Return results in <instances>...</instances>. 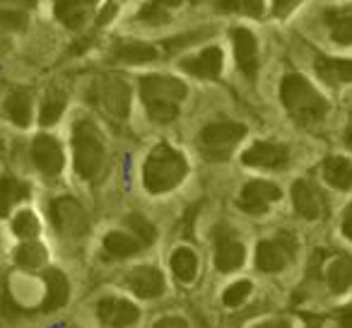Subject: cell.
Wrapping results in <instances>:
<instances>
[{
    "label": "cell",
    "instance_id": "cell-1",
    "mask_svg": "<svg viewBox=\"0 0 352 328\" xmlns=\"http://www.w3.org/2000/svg\"><path fill=\"white\" fill-rule=\"evenodd\" d=\"M280 97H283V104L289 111V116L304 128H311L316 123H321L328 111L326 99L302 75H294V73L287 75L283 80V85H280Z\"/></svg>",
    "mask_w": 352,
    "mask_h": 328
},
{
    "label": "cell",
    "instance_id": "cell-2",
    "mask_svg": "<svg viewBox=\"0 0 352 328\" xmlns=\"http://www.w3.org/2000/svg\"><path fill=\"white\" fill-rule=\"evenodd\" d=\"M140 97L152 121L169 123L179 116V104L186 97V85L176 78L147 75L140 80Z\"/></svg>",
    "mask_w": 352,
    "mask_h": 328
},
{
    "label": "cell",
    "instance_id": "cell-3",
    "mask_svg": "<svg viewBox=\"0 0 352 328\" xmlns=\"http://www.w3.org/2000/svg\"><path fill=\"white\" fill-rule=\"evenodd\" d=\"M186 174H188V164L182 152H176L174 147L162 142L145 160L142 182H145V188L150 193H166L179 186L186 179Z\"/></svg>",
    "mask_w": 352,
    "mask_h": 328
},
{
    "label": "cell",
    "instance_id": "cell-4",
    "mask_svg": "<svg viewBox=\"0 0 352 328\" xmlns=\"http://www.w3.org/2000/svg\"><path fill=\"white\" fill-rule=\"evenodd\" d=\"M73 157H75V172L82 179H99L104 172V140L99 135L97 126L92 121H78L73 128Z\"/></svg>",
    "mask_w": 352,
    "mask_h": 328
},
{
    "label": "cell",
    "instance_id": "cell-5",
    "mask_svg": "<svg viewBox=\"0 0 352 328\" xmlns=\"http://www.w3.org/2000/svg\"><path fill=\"white\" fill-rule=\"evenodd\" d=\"M92 102L102 113H107L113 121H126L131 111V89L116 75L99 78L92 87Z\"/></svg>",
    "mask_w": 352,
    "mask_h": 328
},
{
    "label": "cell",
    "instance_id": "cell-6",
    "mask_svg": "<svg viewBox=\"0 0 352 328\" xmlns=\"http://www.w3.org/2000/svg\"><path fill=\"white\" fill-rule=\"evenodd\" d=\"M246 135V126L241 123H232V121H217V123H208L201 131V150L208 160L212 162H222L232 155L234 145Z\"/></svg>",
    "mask_w": 352,
    "mask_h": 328
},
{
    "label": "cell",
    "instance_id": "cell-7",
    "mask_svg": "<svg viewBox=\"0 0 352 328\" xmlns=\"http://www.w3.org/2000/svg\"><path fill=\"white\" fill-rule=\"evenodd\" d=\"M51 220H54L56 230L60 234L73 237V239L87 234L89 230L87 212L75 198H58V201L51 203Z\"/></svg>",
    "mask_w": 352,
    "mask_h": 328
},
{
    "label": "cell",
    "instance_id": "cell-8",
    "mask_svg": "<svg viewBox=\"0 0 352 328\" xmlns=\"http://www.w3.org/2000/svg\"><path fill=\"white\" fill-rule=\"evenodd\" d=\"M294 254V241L289 234H283L275 241H261L256 246V268L263 273H278L287 265L289 256Z\"/></svg>",
    "mask_w": 352,
    "mask_h": 328
},
{
    "label": "cell",
    "instance_id": "cell-9",
    "mask_svg": "<svg viewBox=\"0 0 352 328\" xmlns=\"http://www.w3.org/2000/svg\"><path fill=\"white\" fill-rule=\"evenodd\" d=\"M244 256L246 249L234 237V232L227 230V227H220L215 232V268L220 273H232V270L241 268Z\"/></svg>",
    "mask_w": 352,
    "mask_h": 328
},
{
    "label": "cell",
    "instance_id": "cell-10",
    "mask_svg": "<svg viewBox=\"0 0 352 328\" xmlns=\"http://www.w3.org/2000/svg\"><path fill=\"white\" fill-rule=\"evenodd\" d=\"M292 206L294 212L304 220H318L326 210V198L321 196L316 186L307 179H299L292 184Z\"/></svg>",
    "mask_w": 352,
    "mask_h": 328
},
{
    "label": "cell",
    "instance_id": "cell-11",
    "mask_svg": "<svg viewBox=\"0 0 352 328\" xmlns=\"http://www.w3.org/2000/svg\"><path fill=\"white\" fill-rule=\"evenodd\" d=\"M97 316L102 321V326L107 328H128L140 318V309L133 302H126V299L107 297L99 302Z\"/></svg>",
    "mask_w": 352,
    "mask_h": 328
},
{
    "label": "cell",
    "instance_id": "cell-12",
    "mask_svg": "<svg viewBox=\"0 0 352 328\" xmlns=\"http://www.w3.org/2000/svg\"><path fill=\"white\" fill-rule=\"evenodd\" d=\"M241 162L246 167H258V169H283L287 167L289 152L285 145H275V142H256L241 155Z\"/></svg>",
    "mask_w": 352,
    "mask_h": 328
},
{
    "label": "cell",
    "instance_id": "cell-13",
    "mask_svg": "<svg viewBox=\"0 0 352 328\" xmlns=\"http://www.w3.org/2000/svg\"><path fill=\"white\" fill-rule=\"evenodd\" d=\"M280 198V188L270 182H249L239 196V208L251 215H263L268 206Z\"/></svg>",
    "mask_w": 352,
    "mask_h": 328
},
{
    "label": "cell",
    "instance_id": "cell-14",
    "mask_svg": "<svg viewBox=\"0 0 352 328\" xmlns=\"http://www.w3.org/2000/svg\"><path fill=\"white\" fill-rule=\"evenodd\" d=\"M32 157L34 164L49 177H56L63 169V150H60L58 140L51 135H39L32 145Z\"/></svg>",
    "mask_w": 352,
    "mask_h": 328
},
{
    "label": "cell",
    "instance_id": "cell-15",
    "mask_svg": "<svg viewBox=\"0 0 352 328\" xmlns=\"http://www.w3.org/2000/svg\"><path fill=\"white\" fill-rule=\"evenodd\" d=\"M128 287L142 299L160 297V294L164 292V275H162L157 268L142 265V268H135L131 275H128Z\"/></svg>",
    "mask_w": 352,
    "mask_h": 328
},
{
    "label": "cell",
    "instance_id": "cell-16",
    "mask_svg": "<svg viewBox=\"0 0 352 328\" xmlns=\"http://www.w3.org/2000/svg\"><path fill=\"white\" fill-rule=\"evenodd\" d=\"M234 39V58L239 70L246 78H254L258 70V54H256V39L249 30H234L232 32Z\"/></svg>",
    "mask_w": 352,
    "mask_h": 328
},
{
    "label": "cell",
    "instance_id": "cell-17",
    "mask_svg": "<svg viewBox=\"0 0 352 328\" xmlns=\"http://www.w3.org/2000/svg\"><path fill=\"white\" fill-rule=\"evenodd\" d=\"M97 0H56V17L68 30H80L92 15Z\"/></svg>",
    "mask_w": 352,
    "mask_h": 328
},
{
    "label": "cell",
    "instance_id": "cell-18",
    "mask_svg": "<svg viewBox=\"0 0 352 328\" xmlns=\"http://www.w3.org/2000/svg\"><path fill=\"white\" fill-rule=\"evenodd\" d=\"M182 68L186 70V73H191L193 78L215 80V78H220V70H222V51L220 49H206L201 56H196V58L184 61Z\"/></svg>",
    "mask_w": 352,
    "mask_h": 328
},
{
    "label": "cell",
    "instance_id": "cell-19",
    "mask_svg": "<svg viewBox=\"0 0 352 328\" xmlns=\"http://www.w3.org/2000/svg\"><path fill=\"white\" fill-rule=\"evenodd\" d=\"M44 283H46V299H44V311H56V309L65 307L70 297V285L60 270L49 268L44 273Z\"/></svg>",
    "mask_w": 352,
    "mask_h": 328
},
{
    "label": "cell",
    "instance_id": "cell-20",
    "mask_svg": "<svg viewBox=\"0 0 352 328\" xmlns=\"http://www.w3.org/2000/svg\"><path fill=\"white\" fill-rule=\"evenodd\" d=\"M323 179L338 191L352 188V162L347 157H328L323 162Z\"/></svg>",
    "mask_w": 352,
    "mask_h": 328
},
{
    "label": "cell",
    "instance_id": "cell-21",
    "mask_svg": "<svg viewBox=\"0 0 352 328\" xmlns=\"http://www.w3.org/2000/svg\"><path fill=\"white\" fill-rule=\"evenodd\" d=\"M326 280H328V287H331L336 294L347 292L352 285V259L350 256H336V259L328 263Z\"/></svg>",
    "mask_w": 352,
    "mask_h": 328
},
{
    "label": "cell",
    "instance_id": "cell-22",
    "mask_svg": "<svg viewBox=\"0 0 352 328\" xmlns=\"http://www.w3.org/2000/svg\"><path fill=\"white\" fill-rule=\"evenodd\" d=\"M104 249L113 259H128L142 249V241L133 234H126V232H109L104 237Z\"/></svg>",
    "mask_w": 352,
    "mask_h": 328
},
{
    "label": "cell",
    "instance_id": "cell-23",
    "mask_svg": "<svg viewBox=\"0 0 352 328\" xmlns=\"http://www.w3.org/2000/svg\"><path fill=\"white\" fill-rule=\"evenodd\" d=\"M316 73L328 83H352V61L345 58H316Z\"/></svg>",
    "mask_w": 352,
    "mask_h": 328
},
{
    "label": "cell",
    "instance_id": "cell-24",
    "mask_svg": "<svg viewBox=\"0 0 352 328\" xmlns=\"http://www.w3.org/2000/svg\"><path fill=\"white\" fill-rule=\"evenodd\" d=\"M157 56L160 54L155 46L140 44V41H126L113 49V58L121 63H150V61H157Z\"/></svg>",
    "mask_w": 352,
    "mask_h": 328
},
{
    "label": "cell",
    "instance_id": "cell-25",
    "mask_svg": "<svg viewBox=\"0 0 352 328\" xmlns=\"http://www.w3.org/2000/svg\"><path fill=\"white\" fill-rule=\"evenodd\" d=\"M30 196V186L12 177L0 179V217H6L12 210V206Z\"/></svg>",
    "mask_w": 352,
    "mask_h": 328
},
{
    "label": "cell",
    "instance_id": "cell-26",
    "mask_svg": "<svg viewBox=\"0 0 352 328\" xmlns=\"http://www.w3.org/2000/svg\"><path fill=\"white\" fill-rule=\"evenodd\" d=\"M326 22L331 25L333 41H338V44H342V46L352 44V8L328 12Z\"/></svg>",
    "mask_w": 352,
    "mask_h": 328
},
{
    "label": "cell",
    "instance_id": "cell-27",
    "mask_svg": "<svg viewBox=\"0 0 352 328\" xmlns=\"http://www.w3.org/2000/svg\"><path fill=\"white\" fill-rule=\"evenodd\" d=\"M171 270H174V275L182 280V283H193L198 273L196 254H193L191 249H186V246L176 249L174 254H171Z\"/></svg>",
    "mask_w": 352,
    "mask_h": 328
},
{
    "label": "cell",
    "instance_id": "cell-28",
    "mask_svg": "<svg viewBox=\"0 0 352 328\" xmlns=\"http://www.w3.org/2000/svg\"><path fill=\"white\" fill-rule=\"evenodd\" d=\"M6 111L10 116L12 123L17 126H30V118H32V97L27 92H15L8 97L6 102Z\"/></svg>",
    "mask_w": 352,
    "mask_h": 328
},
{
    "label": "cell",
    "instance_id": "cell-29",
    "mask_svg": "<svg viewBox=\"0 0 352 328\" xmlns=\"http://www.w3.org/2000/svg\"><path fill=\"white\" fill-rule=\"evenodd\" d=\"M65 109V94L60 92V89H54V92L46 94L44 104H41V126H54L56 121L60 118V113H63Z\"/></svg>",
    "mask_w": 352,
    "mask_h": 328
},
{
    "label": "cell",
    "instance_id": "cell-30",
    "mask_svg": "<svg viewBox=\"0 0 352 328\" xmlns=\"http://www.w3.org/2000/svg\"><path fill=\"white\" fill-rule=\"evenodd\" d=\"M15 261L22 268H41L46 263V249L39 241H27L15 251Z\"/></svg>",
    "mask_w": 352,
    "mask_h": 328
},
{
    "label": "cell",
    "instance_id": "cell-31",
    "mask_svg": "<svg viewBox=\"0 0 352 328\" xmlns=\"http://www.w3.org/2000/svg\"><path fill=\"white\" fill-rule=\"evenodd\" d=\"M220 10L236 12V15L261 17L263 15V0H220Z\"/></svg>",
    "mask_w": 352,
    "mask_h": 328
},
{
    "label": "cell",
    "instance_id": "cell-32",
    "mask_svg": "<svg viewBox=\"0 0 352 328\" xmlns=\"http://www.w3.org/2000/svg\"><path fill=\"white\" fill-rule=\"evenodd\" d=\"M39 220H36L34 212L30 210H22L20 215L12 220V232H15L17 237H22V239H34L36 234H39Z\"/></svg>",
    "mask_w": 352,
    "mask_h": 328
},
{
    "label": "cell",
    "instance_id": "cell-33",
    "mask_svg": "<svg viewBox=\"0 0 352 328\" xmlns=\"http://www.w3.org/2000/svg\"><path fill=\"white\" fill-rule=\"evenodd\" d=\"M126 225L131 227L133 234H135L138 239L142 241V246H147V244H152V241H155L157 230L152 227V222L147 220V217H142V215H138V212H133V215L126 217Z\"/></svg>",
    "mask_w": 352,
    "mask_h": 328
},
{
    "label": "cell",
    "instance_id": "cell-34",
    "mask_svg": "<svg viewBox=\"0 0 352 328\" xmlns=\"http://www.w3.org/2000/svg\"><path fill=\"white\" fill-rule=\"evenodd\" d=\"M249 294H251V283H249V280H239V283L230 285V287L225 289V294H222V302H225L227 307H239V304L244 302Z\"/></svg>",
    "mask_w": 352,
    "mask_h": 328
},
{
    "label": "cell",
    "instance_id": "cell-35",
    "mask_svg": "<svg viewBox=\"0 0 352 328\" xmlns=\"http://www.w3.org/2000/svg\"><path fill=\"white\" fill-rule=\"evenodd\" d=\"M210 32L212 30L188 32L186 36H176V39H169V41H164V51H166V54H174V51H179V49H186V46L196 44V41L206 39V36H210Z\"/></svg>",
    "mask_w": 352,
    "mask_h": 328
},
{
    "label": "cell",
    "instance_id": "cell-36",
    "mask_svg": "<svg viewBox=\"0 0 352 328\" xmlns=\"http://www.w3.org/2000/svg\"><path fill=\"white\" fill-rule=\"evenodd\" d=\"M27 25L20 10H0V30H22Z\"/></svg>",
    "mask_w": 352,
    "mask_h": 328
},
{
    "label": "cell",
    "instance_id": "cell-37",
    "mask_svg": "<svg viewBox=\"0 0 352 328\" xmlns=\"http://www.w3.org/2000/svg\"><path fill=\"white\" fill-rule=\"evenodd\" d=\"M140 20L160 25V22H166L169 17H166L164 8H160V6H155V3H152V6H147V8H142V10H140Z\"/></svg>",
    "mask_w": 352,
    "mask_h": 328
},
{
    "label": "cell",
    "instance_id": "cell-38",
    "mask_svg": "<svg viewBox=\"0 0 352 328\" xmlns=\"http://www.w3.org/2000/svg\"><path fill=\"white\" fill-rule=\"evenodd\" d=\"M152 328H188L186 318L182 316H166V318H160Z\"/></svg>",
    "mask_w": 352,
    "mask_h": 328
},
{
    "label": "cell",
    "instance_id": "cell-39",
    "mask_svg": "<svg viewBox=\"0 0 352 328\" xmlns=\"http://www.w3.org/2000/svg\"><path fill=\"white\" fill-rule=\"evenodd\" d=\"M297 6V0H273V12L275 17H285L292 8Z\"/></svg>",
    "mask_w": 352,
    "mask_h": 328
},
{
    "label": "cell",
    "instance_id": "cell-40",
    "mask_svg": "<svg viewBox=\"0 0 352 328\" xmlns=\"http://www.w3.org/2000/svg\"><path fill=\"white\" fill-rule=\"evenodd\" d=\"M338 323H340V328H352V304L338 311Z\"/></svg>",
    "mask_w": 352,
    "mask_h": 328
},
{
    "label": "cell",
    "instance_id": "cell-41",
    "mask_svg": "<svg viewBox=\"0 0 352 328\" xmlns=\"http://www.w3.org/2000/svg\"><path fill=\"white\" fill-rule=\"evenodd\" d=\"M342 234L352 241V206L347 208V215H345V222H342Z\"/></svg>",
    "mask_w": 352,
    "mask_h": 328
},
{
    "label": "cell",
    "instance_id": "cell-42",
    "mask_svg": "<svg viewBox=\"0 0 352 328\" xmlns=\"http://www.w3.org/2000/svg\"><path fill=\"white\" fill-rule=\"evenodd\" d=\"M3 6H15V8H34L36 0H0Z\"/></svg>",
    "mask_w": 352,
    "mask_h": 328
},
{
    "label": "cell",
    "instance_id": "cell-43",
    "mask_svg": "<svg viewBox=\"0 0 352 328\" xmlns=\"http://www.w3.org/2000/svg\"><path fill=\"white\" fill-rule=\"evenodd\" d=\"M155 6H160V8H179L182 6V0H152Z\"/></svg>",
    "mask_w": 352,
    "mask_h": 328
},
{
    "label": "cell",
    "instance_id": "cell-44",
    "mask_svg": "<svg viewBox=\"0 0 352 328\" xmlns=\"http://www.w3.org/2000/svg\"><path fill=\"white\" fill-rule=\"evenodd\" d=\"M258 328H289L287 326V323H285V321H280V323H263V326H258Z\"/></svg>",
    "mask_w": 352,
    "mask_h": 328
},
{
    "label": "cell",
    "instance_id": "cell-45",
    "mask_svg": "<svg viewBox=\"0 0 352 328\" xmlns=\"http://www.w3.org/2000/svg\"><path fill=\"white\" fill-rule=\"evenodd\" d=\"M345 142H347V147L352 150V128H347V131H345Z\"/></svg>",
    "mask_w": 352,
    "mask_h": 328
}]
</instances>
